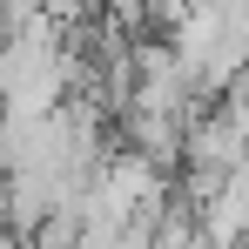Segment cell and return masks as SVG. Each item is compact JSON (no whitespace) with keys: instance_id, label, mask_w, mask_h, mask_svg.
<instances>
[{"instance_id":"2","label":"cell","mask_w":249,"mask_h":249,"mask_svg":"<svg viewBox=\"0 0 249 249\" xmlns=\"http://www.w3.org/2000/svg\"><path fill=\"white\" fill-rule=\"evenodd\" d=\"M0 249H27V243H20V229H0Z\"/></svg>"},{"instance_id":"3","label":"cell","mask_w":249,"mask_h":249,"mask_svg":"<svg viewBox=\"0 0 249 249\" xmlns=\"http://www.w3.org/2000/svg\"><path fill=\"white\" fill-rule=\"evenodd\" d=\"M0 215H7V168H0Z\"/></svg>"},{"instance_id":"4","label":"cell","mask_w":249,"mask_h":249,"mask_svg":"<svg viewBox=\"0 0 249 249\" xmlns=\"http://www.w3.org/2000/svg\"><path fill=\"white\" fill-rule=\"evenodd\" d=\"M81 7H88V14H101V7H108V0H81Z\"/></svg>"},{"instance_id":"1","label":"cell","mask_w":249,"mask_h":249,"mask_svg":"<svg viewBox=\"0 0 249 249\" xmlns=\"http://www.w3.org/2000/svg\"><path fill=\"white\" fill-rule=\"evenodd\" d=\"M74 81V61H68V41H61V20H20L0 34V108L14 122H41L61 108V94Z\"/></svg>"}]
</instances>
